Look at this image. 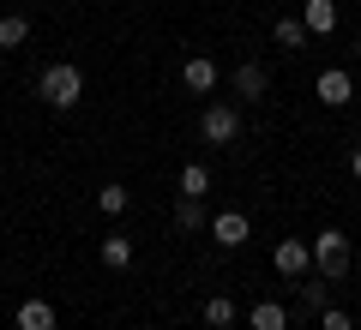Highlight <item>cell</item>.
I'll return each mask as SVG.
<instances>
[{
  "mask_svg": "<svg viewBox=\"0 0 361 330\" xmlns=\"http://www.w3.org/2000/svg\"><path fill=\"white\" fill-rule=\"evenodd\" d=\"M37 96L49 102V108H73V102L85 96V72H78L73 61H61V66H49V72H42V84H37Z\"/></svg>",
  "mask_w": 361,
  "mask_h": 330,
  "instance_id": "6da1fadb",
  "label": "cell"
},
{
  "mask_svg": "<svg viewBox=\"0 0 361 330\" xmlns=\"http://www.w3.org/2000/svg\"><path fill=\"white\" fill-rule=\"evenodd\" d=\"M313 265H319V277H325V282H337V277L349 270V234H343V229L313 234Z\"/></svg>",
  "mask_w": 361,
  "mask_h": 330,
  "instance_id": "7a4b0ae2",
  "label": "cell"
},
{
  "mask_svg": "<svg viewBox=\"0 0 361 330\" xmlns=\"http://www.w3.org/2000/svg\"><path fill=\"white\" fill-rule=\"evenodd\" d=\"M199 132H205V144H235L241 139V108H235V102H205Z\"/></svg>",
  "mask_w": 361,
  "mask_h": 330,
  "instance_id": "3957f363",
  "label": "cell"
},
{
  "mask_svg": "<svg viewBox=\"0 0 361 330\" xmlns=\"http://www.w3.org/2000/svg\"><path fill=\"white\" fill-rule=\"evenodd\" d=\"M313 90H319V102H325V108H343V102L355 96V78H349L343 66H325V72L313 78Z\"/></svg>",
  "mask_w": 361,
  "mask_h": 330,
  "instance_id": "277c9868",
  "label": "cell"
},
{
  "mask_svg": "<svg viewBox=\"0 0 361 330\" xmlns=\"http://www.w3.org/2000/svg\"><path fill=\"white\" fill-rule=\"evenodd\" d=\"M180 84L193 90V96L217 90V61H211V54H193V61H180Z\"/></svg>",
  "mask_w": 361,
  "mask_h": 330,
  "instance_id": "5b68a950",
  "label": "cell"
},
{
  "mask_svg": "<svg viewBox=\"0 0 361 330\" xmlns=\"http://www.w3.org/2000/svg\"><path fill=\"white\" fill-rule=\"evenodd\" d=\"M313 246L307 241H277V277H307Z\"/></svg>",
  "mask_w": 361,
  "mask_h": 330,
  "instance_id": "8992f818",
  "label": "cell"
},
{
  "mask_svg": "<svg viewBox=\"0 0 361 330\" xmlns=\"http://www.w3.org/2000/svg\"><path fill=\"white\" fill-rule=\"evenodd\" d=\"M13 324H18V330H54V306L42 300V294H30V300H18Z\"/></svg>",
  "mask_w": 361,
  "mask_h": 330,
  "instance_id": "52a82bcc",
  "label": "cell"
},
{
  "mask_svg": "<svg viewBox=\"0 0 361 330\" xmlns=\"http://www.w3.org/2000/svg\"><path fill=\"white\" fill-rule=\"evenodd\" d=\"M301 25H307V37H331L337 30V0H307L301 6Z\"/></svg>",
  "mask_w": 361,
  "mask_h": 330,
  "instance_id": "ba28073f",
  "label": "cell"
},
{
  "mask_svg": "<svg viewBox=\"0 0 361 330\" xmlns=\"http://www.w3.org/2000/svg\"><path fill=\"white\" fill-rule=\"evenodd\" d=\"M265 90H271V78H265V66H259V61L235 66V96H241V102H259Z\"/></svg>",
  "mask_w": 361,
  "mask_h": 330,
  "instance_id": "9c48e42d",
  "label": "cell"
},
{
  "mask_svg": "<svg viewBox=\"0 0 361 330\" xmlns=\"http://www.w3.org/2000/svg\"><path fill=\"white\" fill-rule=\"evenodd\" d=\"M211 234H217L223 246H241L247 234H253V222H247L241 210H223V216H211Z\"/></svg>",
  "mask_w": 361,
  "mask_h": 330,
  "instance_id": "30bf717a",
  "label": "cell"
},
{
  "mask_svg": "<svg viewBox=\"0 0 361 330\" xmlns=\"http://www.w3.org/2000/svg\"><path fill=\"white\" fill-rule=\"evenodd\" d=\"M247 324H253V330H289V312L277 300H259L253 312H247Z\"/></svg>",
  "mask_w": 361,
  "mask_h": 330,
  "instance_id": "8fae6325",
  "label": "cell"
},
{
  "mask_svg": "<svg viewBox=\"0 0 361 330\" xmlns=\"http://www.w3.org/2000/svg\"><path fill=\"white\" fill-rule=\"evenodd\" d=\"M211 192V168L205 163H187L180 168V198H205Z\"/></svg>",
  "mask_w": 361,
  "mask_h": 330,
  "instance_id": "7c38bea8",
  "label": "cell"
},
{
  "mask_svg": "<svg viewBox=\"0 0 361 330\" xmlns=\"http://www.w3.org/2000/svg\"><path fill=\"white\" fill-rule=\"evenodd\" d=\"M103 265L109 270H133V241H127V234H109V241H103Z\"/></svg>",
  "mask_w": 361,
  "mask_h": 330,
  "instance_id": "4fadbf2b",
  "label": "cell"
},
{
  "mask_svg": "<svg viewBox=\"0 0 361 330\" xmlns=\"http://www.w3.org/2000/svg\"><path fill=\"white\" fill-rule=\"evenodd\" d=\"M18 42H30V18L25 13H6V18H0V49H18Z\"/></svg>",
  "mask_w": 361,
  "mask_h": 330,
  "instance_id": "5bb4252c",
  "label": "cell"
},
{
  "mask_svg": "<svg viewBox=\"0 0 361 330\" xmlns=\"http://www.w3.org/2000/svg\"><path fill=\"white\" fill-rule=\"evenodd\" d=\"M175 222H180V234L211 229V222H205V204H199V198H180V204H175Z\"/></svg>",
  "mask_w": 361,
  "mask_h": 330,
  "instance_id": "9a60e30c",
  "label": "cell"
},
{
  "mask_svg": "<svg viewBox=\"0 0 361 330\" xmlns=\"http://www.w3.org/2000/svg\"><path fill=\"white\" fill-rule=\"evenodd\" d=\"M205 324H211V330L235 324V300H229V294H211V300H205Z\"/></svg>",
  "mask_w": 361,
  "mask_h": 330,
  "instance_id": "2e32d148",
  "label": "cell"
},
{
  "mask_svg": "<svg viewBox=\"0 0 361 330\" xmlns=\"http://www.w3.org/2000/svg\"><path fill=\"white\" fill-rule=\"evenodd\" d=\"M277 42H283V49H301V42H307V25H301V18H277Z\"/></svg>",
  "mask_w": 361,
  "mask_h": 330,
  "instance_id": "e0dca14e",
  "label": "cell"
},
{
  "mask_svg": "<svg viewBox=\"0 0 361 330\" xmlns=\"http://www.w3.org/2000/svg\"><path fill=\"white\" fill-rule=\"evenodd\" d=\"M97 204H103L109 216H121V210H127V186H121V180H109V186L97 192Z\"/></svg>",
  "mask_w": 361,
  "mask_h": 330,
  "instance_id": "ac0fdd59",
  "label": "cell"
},
{
  "mask_svg": "<svg viewBox=\"0 0 361 330\" xmlns=\"http://www.w3.org/2000/svg\"><path fill=\"white\" fill-rule=\"evenodd\" d=\"M301 312H325V277L319 282H301Z\"/></svg>",
  "mask_w": 361,
  "mask_h": 330,
  "instance_id": "d6986e66",
  "label": "cell"
},
{
  "mask_svg": "<svg viewBox=\"0 0 361 330\" xmlns=\"http://www.w3.org/2000/svg\"><path fill=\"white\" fill-rule=\"evenodd\" d=\"M319 330H355V324H349V312H337V306H325V312H319Z\"/></svg>",
  "mask_w": 361,
  "mask_h": 330,
  "instance_id": "ffe728a7",
  "label": "cell"
},
{
  "mask_svg": "<svg viewBox=\"0 0 361 330\" xmlns=\"http://www.w3.org/2000/svg\"><path fill=\"white\" fill-rule=\"evenodd\" d=\"M349 174H355V180H361V144H355V156H349Z\"/></svg>",
  "mask_w": 361,
  "mask_h": 330,
  "instance_id": "44dd1931",
  "label": "cell"
},
{
  "mask_svg": "<svg viewBox=\"0 0 361 330\" xmlns=\"http://www.w3.org/2000/svg\"><path fill=\"white\" fill-rule=\"evenodd\" d=\"M349 54H355V66H361V37H355V42H349Z\"/></svg>",
  "mask_w": 361,
  "mask_h": 330,
  "instance_id": "7402d4cb",
  "label": "cell"
}]
</instances>
